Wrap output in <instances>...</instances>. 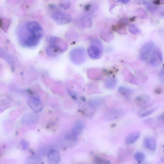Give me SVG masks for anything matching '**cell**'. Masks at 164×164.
Listing matches in <instances>:
<instances>
[{"mask_svg": "<svg viewBox=\"0 0 164 164\" xmlns=\"http://www.w3.org/2000/svg\"><path fill=\"white\" fill-rule=\"evenodd\" d=\"M39 117L37 113H30L25 115L21 119V123L26 126H30L37 123Z\"/></svg>", "mask_w": 164, "mask_h": 164, "instance_id": "9", "label": "cell"}, {"mask_svg": "<svg viewBox=\"0 0 164 164\" xmlns=\"http://www.w3.org/2000/svg\"><path fill=\"white\" fill-rule=\"evenodd\" d=\"M140 134L139 132H135L129 134L125 138V143L127 145L134 144L139 138Z\"/></svg>", "mask_w": 164, "mask_h": 164, "instance_id": "16", "label": "cell"}, {"mask_svg": "<svg viewBox=\"0 0 164 164\" xmlns=\"http://www.w3.org/2000/svg\"><path fill=\"white\" fill-rule=\"evenodd\" d=\"M43 160L39 155H36L29 157L26 161V164H40L43 163Z\"/></svg>", "mask_w": 164, "mask_h": 164, "instance_id": "22", "label": "cell"}, {"mask_svg": "<svg viewBox=\"0 0 164 164\" xmlns=\"http://www.w3.org/2000/svg\"><path fill=\"white\" fill-rule=\"evenodd\" d=\"M145 123L148 125H151L154 123V119L153 118H150L145 119L144 121Z\"/></svg>", "mask_w": 164, "mask_h": 164, "instance_id": "30", "label": "cell"}, {"mask_svg": "<svg viewBox=\"0 0 164 164\" xmlns=\"http://www.w3.org/2000/svg\"><path fill=\"white\" fill-rule=\"evenodd\" d=\"M135 159L139 163L143 162L146 159V156L143 153L137 152L136 153L135 156Z\"/></svg>", "mask_w": 164, "mask_h": 164, "instance_id": "24", "label": "cell"}, {"mask_svg": "<svg viewBox=\"0 0 164 164\" xmlns=\"http://www.w3.org/2000/svg\"><path fill=\"white\" fill-rule=\"evenodd\" d=\"M66 48V45L62 40L59 38L52 37L50 38L46 52L48 56L56 57L63 53Z\"/></svg>", "mask_w": 164, "mask_h": 164, "instance_id": "1", "label": "cell"}, {"mask_svg": "<svg viewBox=\"0 0 164 164\" xmlns=\"http://www.w3.org/2000/svg\"><path fill=\"white\" fill-rule=\"evenodd\" d=\"M20 149L23 150L28 149L29 147V144L28 142L25 140H22L20 144Z\"/></svg>", "mask_w": 164, "mask_h": 164, "instance_id": "28", "label": "cell"}, {"mask_svg": "<svg viewBox=\"0 0 164 164\" xmlns=\"http://www.w3.org/2000/svg\"><path fill=\"white\" fill-rule=\"evenodd\" d=\"M129 31L133 34H137L140 33L141 30L134 25H131L128 27Z\"/></svg>", "mask_w": 164, "mask_h": 164, "instance_id": "27", "label": "cell"}, {"mask_svg": "<svg viewBox=\"0 0 164 164\" xmlns=\"http://www.w3.org/2000/svg\"><path fill=\"white\" fill-rule=\"evenodd\" d=\"M117 81L116 78L109 77L107 78L104 83L105 88L108 90H112L115 87L117 84Z\"/></svg>", "mask_w": 164, "mask_h": 164, "instance_id": "18", "label": "cell"}, {"mask_svg": "<svg viewBox=\"0 0 164 164\" xmlns=\"http://www.w3.org/2000/svg\"><path fill=\"white\" fill-rule=\"evenodd\" d=\"M159 78L162 84H164V70L162 68L159 74Z\"/></svg>", "mask_w": 164, "mask_h": 164, "instance_id": "29", "label": "cell"}, {"mask_svg": "<svg viewBox=\"0 0 164 164\" xmlns=\"http://www.w3.org/2000/svg\"><path fill=\"white\" fill-rule=\"evenodd\" d=\"M51 18L56 23L61 25L68 24L72 20L70 15L59 11L53 13L51 15Z\"/></svg>", "mask_w": 164, "mask_h": 164, "instance_id": "3", "label": "cell"}, {"mask_svg": "<svg viewBox=\"0 0 164 164\" xmlns=\"http://www.w3.org/2000/svg\"><path fill=\"white\" fill-rule=\"evenodd\" d=\"M116 124H113V126H112V127H113L116 126Z\"/></svg>", "mask_w": 164, "mask_h": 164, "instance_id": "36", "label": "cell"}, {"mask_svg": "<svg viewBox=\"0 0 164 164\" xmlns=\"http://www.w3.org/2000/svg\"><path fill=\"white\" fill-rule=\"evenodd\" d=\"M136 2L138 4H145L146 3L144 0H135Z\"/></svg>", "mask_w": 164, "mask_h": 164, "instance_id": "33", "label": "cell"}, {"mask_svg": "<svg viewBox=\"0 0 164 164\" xmlns=\"http://www.w3.org/2000/svg\"><path fill=\"white\" fill-rule=\"evenodd\" d=\"M154 44L152 41L146 43L142 47L140 52V57L143 61H146L149 58L153 48Z\"/></svg>", "mask_w": 164, "mask_h": 164, "instance_id": "7", "label": "cell"}, {"mask_svg": "<svg viewBox=\"0 0 164 164\" xmlns=\"http://www.w3.org/2000/svg\"><path fill=\"white\" fill-rule=\"evenodd\" d=\"M85 123L84 121L79 120L76 122L70 133L75 137L77 138L78 136L83 132L85 127Z\"/></svg>", "mask_w": 164, "mask_h": 164, "instance_id": "12", "label": "cell"}, {"mask_svg": "<svg viewBox=\"0 0 164 164\" xmlns=\"http://www.w3.org/2000/svg\"><path fill=\"white\" fill-rule=\"evenodd\" d=\"M69 95L74 100H77V97L76 93L72 91H70L68 92Z\"/></svg>", "mask_w": 164, "mask_h": 164, "instance_id": "32", "label": "cell"}, {"mask_svg": "<svg viewBox=\"0 0 164 164\" xmlns=\"http://www.w3.org/2000/svg\"><path fill=\"white\" fill-rule=\"evenodd\" d=\"M150 100V98L149 96L143 95L136 97L135 101L136 105L142 108L147 106Z\"/></svg>", "mask_w": 164, "mask_h": 164, "instance_id": "15", "label": "cell"}, {"mask_svg": "<svg viewBox=\"0 0 164 164\" xmlns=\"http://www.w3.org/2000/svg\"><path fill=\"white\" fill-rule=\"evenodd\" d=\"M27 103L32 110L37 113L41 112L43 108L41 101L36 97H29L27 100Z\"/></svg>", "mask_w": 164, "mask_h": 164, "instance_id": "6", "label": "cell"}, {"mask_svg": "<svg viewBox=\"0 0 164 164\" xmlns=\"http://www.w3.org/2000/svg\"><path fill=\"white\" fill-rule=\"evenodd\" d=\"M95 163L98 164H108L111 163L110 161L100 156H96L94 159Z\"/></svg>", "mask_w": 164, "mask_h": 164, "instance_id": "25", "label": "cell"}, {"mask_svg": "<svg viewBox=\"0 0 164 164\" xmlns=\"http://www.w3.org/2000/svg\"><path fill=\"white\" fill-rule=\"evenodd\" d=\"M129 20L127 18H123L120 19L115 26L112 29L119 34H126V26L129 24Z\"/></svg>", "mask_w": 164, "mask_h": 164, "instance_id": "10", "label": "cell"}, {"mask_svg": "<svg viewBox=\"0 0 164 164\" xmlns=\"http://www.w3.org/2000/svg\"><path fill=\"white\" fill-rule=\"evenodd\" d=\"M79 22L81 26L84 28H90L93 25V21L88 16H84L81 18Z\"/></svg>", "mask_w": 164, "mask_h": 164, "instance_id": "19", "label": "cell"}, {"mask_svg": "<svg viewBox=\"0 0 164 164\" xmlns=\"http://www.w3.org/2000/svg\"><path fill=\"white\" fill-rule=\"evenodd\" d=\"M104 102V100L103 98L99 97L95 98L90 101V104L96 110L101 106Z\"/></svg>", "mask_w": 164, "mask_h": 164, "instance_id": "21", "label": "cell"}, {"mask_svg": "<svg viewBox=\"0 0 164 164\" xmlns=\"http://www.w3.org/2000/svg\"><path fill=\"white\" fill-rule=\"evenodd\" d=\"M164 113L161 114L157 118V120L160 123H164Z\"/></svg>", "mask_w": 164, "mask_h": 164, "instance_id": "31", "label": "cell"}, {"mask_svg": "<svg viewBox=\"0 0 164 164\" xmlns=\"http://www.w3.org/2000/svg\"><path fill=\"white\" fill-rule=\"evenodd\" d=\"M85 52L84 48H78L74 49L71 52L70 58L75 64H81L84 62L85 59Z\"/></svg>", "mask_w": 164, "mask_h": 164, "instance_id": "4", "label": "cell"}, {"mask_svg": "<svg viewBox=\"0 0 164 164\" xmlns=\"http://www.w3.org/2000/svg\"><path fill=\"white\" fill-rule=\"evenodd\" d=\"M163 60L162 54L160 48H156L152 53L150 61L151 64L154 67L159 66L162 63Z\"/></svg>", "mask_w": 164, "mask_h": 164, "instance_id": "8", "label": "cell"}, {"mask_svg": "<svg viewBox=\"0 0 164 164\" xmlns=\"http://www.w3.org/2000/svg\"><path fill=\"white\" fill-rule=\"evenodd\" d=\"M122 110L118 108L108 109L104 113L103 118L107 121H112L121 117L123 115Z\"/></svg>", "mask_w": 164, "mask_h": 164, "instance_id": "5", "label": "cell"}, {"mask_svg": "<svg viewBox=\"0 0 164 164\" xmlns=\"http://www.w3.org/2000/svg\"><path fill=\"white\" fill-rule=\"evenodd\" d=\"M117 1L126 4L128 3L130 1V0H117Z\"/></svg>", "mask_w": 164, "mask_h": 164, "instance_id": "34", "label": "cell"}, {"mask_svg": "<svg viewBox=\"0 0 164 164\" xmlns=\"http://www.w3.org/2000/svg\"><path fill=\"white\" fill-rule=\"evenodd\" d=\"M143 145L147 149L152 151H155L157 146L156 139L154 137L146 136L143 141Z\"/></svg>", "mask_w": 164, "mask_h": 164, "instance_id": "14", "label": "cell"}, {"mask_svg": "<svg viewBox=\"0 0 164 164\" xmlns=\"http://www.w3.org/2000/svg\"><path fill=\"white\" fill-rule=\"evenodd\" d=\"M155 91L156 93L159 94L161 93V90L159 89H156Z\"/></svg>", "mask_w": 164, "mask_h": 164, "instance_id": "35", "label": "cell"}, {"mask_svg": "<svg viewBox=\"0 0 164 164\" xmlns=\"http://www.w3.org/2000/svg\"><path fill=\"white\" fill-rule=\"evenodd\" d=\"M100 36L104 41L109 42L113 39L114 35L111 31L107 28L102 31Z\"/></svg>", "mask_w": 164, "mask_h": 164, "instance_id": "17", "label": "cell"}, {"mask_svg": "<svg viewBox=\"0 0 164 164\" xmlns=\"http://www.w3.org/2000/svg\"><path fill=\"white\" fill-rule=\"evenodd\" d=\"M61 161V157L59 152L51 149L48 154L47 162L50 164H57Z\"/></svg>", "mask_w": 164, "mask_h": 164, "instance_id": "13", "label": "cell"}, {"mask_svg": "<svg viewBox=\"0 0 164 164\" xmlns=\"http://www.w3.org/2000/svg\"><path fill=\"white\" fill-rule=\"evenodd\" d=\"M59 5L60 6L65 10L69 9L71 6V2L69 0H61Z\"/></svg>", "mask_w": 164, "mask_h": 164, "instance_id": "26", "label": "cell"}, {"mask_svg": "<svg viewBox=\"0 0 164 164\" xmlns=\"http://www.w3.org/2000/svg\"><path fill=\"white\" fill-rule=\"evenodd\" d=\"M85 114L89 117H92L94 115L96 109L89 103L85 107Z\"/></svg>", "mask_w": 164, "mask_h": 164, "instance_id": "23", "label": "cell"}, {"mask_svg": "<svg viewBox=\"0 0 164 164\" xmlns=\"http://www.w3.org/2000/svg\"><path fill=\"white\" fill-rule=\"evenodd\" d=\"M91 43V45L89 47L87 50V52L89 57L94 60L100 58L103 54L102 44L97 39L93 40Z\"/></svg>", "mask_w": 164, "mask_h": 164, "instance_id": "2", "label": "cell"}, {"mask_svg": "<svg viewBox=\"0 0 164 164\" xmlns=\"http://www.w3.org/2000/svg\"><path fill=\"white\" fill-rule=\"evenodd\" d=\"M157 108V105L156 104L147 105L142 107L138 111V116L141 118L146 117L154 112Z\"/></svg>", "mask_w": 164, "mask_h": 164, "instance_id": "11", "label": "cell"}, {"mask_svg": "<svg viewBox=\"0 0 164 164\" xmlns=\"http://www.w3.org/2000/svg\"><path fill=\"white\" fill-rule=\"evenodd\" d=\"M118 92L120 94L125 98H128L132 94L133 90L128 87L120 86L118 89Z\"/></svg>", "mask_w": 164, "mask_h": 164, "instance_id": "20", "label": "cell"}]
</instances>
